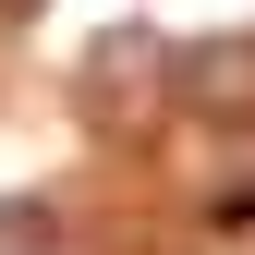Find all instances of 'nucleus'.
<instances>
[{
    "label": "nucleus",
    "instance_id": "obj_1",
    "mask_svg": "<svg viewBox=\"0 0 255 255\" xmlns=\"http://www.w3.org/2000/svg\"><path fill=\"white\" fill-rule=\"evenodd\" d=\"M73 110H85V134H110V146L158 134V110H182V49L146 37V24L85 37V61H73Z\"/></svg>",
    "mask_w": 255,
    "mask_h": 255
},
{
    "label": "nucleus",
    "instance_id": "obj_2",
    "mask_svg": "<svg viewBox=\"0 0 255 255\" xmlns=\"http://www.w3.org/2000/svg\"><path fill=\"white\" fill-rule=\"evenodd\" d=\"M182 110L195 122H255V24H219V37H182Z\"/></svg>",
    "mask_w": 255,
    "mask_h": 255
},
{
    "label": "nucleus",
    "instance_id": "obj_3",
    "mask_svg": "<svg viewBox=\"0 0 255 255\" xmlns=\"http://www.w3.org/2000/svg\"><path fill=\"white\" fill-rule=\"evenodd\" d=\"M0 255H61V207L49 195H0Z\"/></svg>",
    "mask_w": 255,
    "mask_h": 255
},
{
    "label": "nucleus",
    "instance_id": "obj_4",
    "mask_svg": "<svg viewBox=\"0 0 255 255\" xmlns=\"http://www.w3.org/2000/svg\"><path fill=\"white\" fill-rule=\"evenodd\" d=\"M37 12H49V0H0V24H37Z\"/></svg>",
    "mask_w": 255,
    "mask_h": 255
}]
</instances>
